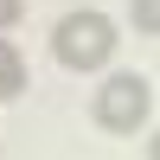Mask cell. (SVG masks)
I'll use <instances>...</instances> for the list:
<instances>
[{
	"mask_svg": "<svg viewBox=\"0 0 160 160\" xmlns=\"http://www.w3.org/2000/svg\"><path fill=\"white\" fill-rule=\"evenodd\" d=\"M135 26L154 32V26H160V0H135Z\"/></svg>",
	"mask_w": 160,
	"mask_h": 160,
	"instance_id": "obj_4",
	"label": "cell"
},
{
	"mask_svg": "<svg viewBox=\"0 0 160 160\" xmlns=\"http://www.w3.org/2000/svg\"><path fill=\"white\" fill-rule=\"evenodd\" d=\"M51 51H58L64 71H102L115 51V26L102 13H64L58 32H51Z\"/></svg>",
	"mask_w": 160,
	"mask_h": 160,
	"instance_id": "obj_1",
	"label": "cell"
},
{
	"mask_svg": "<svg viewBox=\"0 0 160 160\" xmlns=\"http://www.w3.org/2000/svg\"><path fill=\"white\" fill-rule=\"evenodd\" d=\"M19 13H26L19 0H0V32H7V26H19Z\"/></svg>",
	"mask_w": 160,
	"mask_h": 160,
	"instance_id": "obj_5",
	"label": "cell"
},
{
	"mask_svg": "<svg viewBox=\"0 0 160 160\" xmlns=\"http://www.w3.org/2000/svg\"><path fill=\"white\" fill-rule=\"evenodd\" d=\"M19 90H26V58L7 45V38H0V102H13Z\"/></svg>",
	"mask_w": 160,
	"mask_h": 160,
	"instance_id": "obj_3",
	"label": "cell"
},
{
	"mask_svg": "<svg viewBox=\"0 0 160 160\" xmlns=\"http://www.w3.org/2000/svg\"><path fill=\"white\" fill-rule=\"evenodd\" d=\"M154 115V83L135 71H115L109 83L96 90V122L109 128V135H135V128H148Z\"/></svg>",
	"mask_w": 160,
	"mask_h": 160,
	"instance_id": "obj_2",
	"label": "cell"
}]
</instances>
